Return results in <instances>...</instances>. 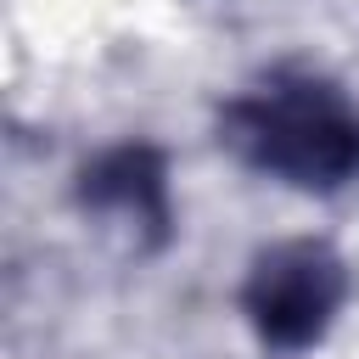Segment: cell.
Segmentation results:
<instances>
[{
	"label": "cell",
	"instance_id": "3957f363",
	"mask_svg": "<svg viewBox=\"0 0 359 359\" xmlns=\"http://www.w3.org/2000/svg\"><path fill=\"white\" fill-rule=\"evenodd\" d=\"M73 202L101 230L123 236L129 252H163L174 241V191L168 157L151 140H118L79 163Z\"/></svg>",
	"mask_w": 359,
	"mask_h": 359
},
{
	"label": "cell",
	"instance_id": "7a4b0ae2",
	"mask_svg": "<svg viewBox=\"0 0 359 359\" xmlns=\"http://www.w3.org/2000/svg\"><path fill=\"white\" fill-rule=\"evenodd\" d=\"M348 292H353L348 258L325 236H280L252 252L236 303L264 348L303 353V348L325 342Z\"/></svg>",
	"mask_w": 359,
	"mask_h": 359
},
{
	"label": "cell",
	"instance_id": "6da1fadb",
	"mask_svg": "<svg viewBox=\"0 0 359 359\" xmlns=\"http://www.w3.org/2000/svg\"><path fill=\"white\" fill-rule=\"evenodd\" d=\"M213 135L241 168L309 196L359 180V107L342 84L309 67H275L252 90L230 95Z\"/></svg>",
	"mask_w": 359,
	"mask_h": 359
}]
</instances>
